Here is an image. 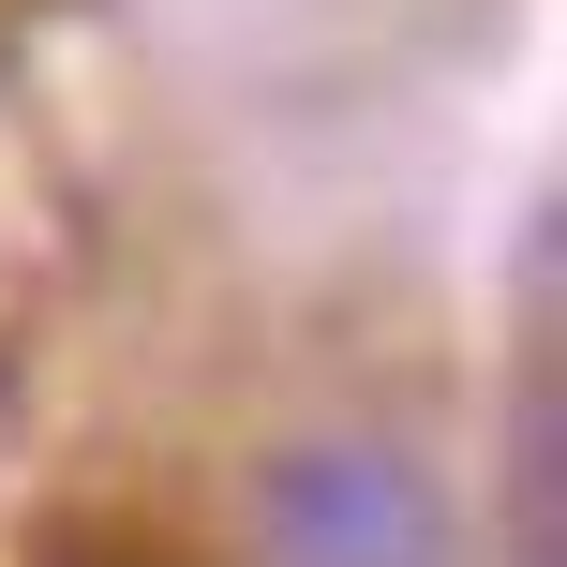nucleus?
I'll return each instance as SVG.
<instances>
[{
  "mask_svg": "<svg viewBox=\"0 0 567 567\" xmlns=\"http://www.w3.org/2000/svg\"><path fill=\"white\" fill-rule=\"evenodd\" d=\"M30 567H195V553H179L165 523H105V508H90V523H45Z\"/></svg>",
  "mask_w": 567,
  "mask_h": 567,
  "instance_id": "nucleus-2",
  "label": "nucleus"
},
{
  "mask_svg": "<svg viewBox=\"0 0 567 567\" xmlns=\"http://www.w3.org/2000/svg\"><path fill=\"white\" fill-rule=\"evenodd\" d=\"M239 567H463L449 493L419 478L373 433H299V449L255 478V538Z\"/></svg>",
  "mask_w": 567,
  "mask_h": 567,
  "instance_id": "nucleus-1",
  "label": "nucleus"
}]
</instances>
